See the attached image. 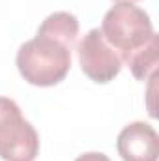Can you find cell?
I'll return each mask as SVG.
<instances>
[{
	"instance_id": "4",
	"label": "cell",
	"mask_w": 159,
	"mask_h": 161,
	"mask_svg": "<svg viewBox=\"0 0 159 161\" xmlns=\"http://www.w3.org/2000/svg\"><path fill=\"white\" fill-rule=\"evenodd\" d=\"M77 53L82 73L94 82H111L122 71V60L118 53L105 41L99 28H92L80 40Z\"/></svg>"
},
{
	"instance_id": "2",
	"label": "cell",
	"mask_w": 159,
	"mask_h": 161,
	"mask_svg": "<svg viewBox=\"0 0 159 161\" xmlns=\"http://www.w3.org/2000/svg\"><path fill=\"white\" fill-rule=\"evenodd\" d=\"M105 41L118 53L122 64H127L148 41L156 36L150 15L133 2H118L101 23Z\"/></svg>"
},
{
	"instance_id": "7",
	"label": "cell",
	"mask_w": 159,
	"mask_h": 161,
	"mask_svg": "<svg viewBox=\"0 0 159 161\" xmlns=\"http://www.w3.org/2000/svg\"><path fill=\"white\" fill-rule=\"evenodd\" d=\"M157 62H159V38L157 34L148 41L129 62V69L133 73V77L139 80H146L148 77H152L157 69Z\"/></svg>"
},
{
	"instance_id": "9",
	"label": "cell",
	"mask_w": 159,
	"mask_h": 161,
	"mask_svg": "<svg viewBox=\"0 0 159 161\" xmlns=\"http://www.w3.org/2000/svg\"><path fill=\"white\" fill-rule=\"evenodd\" d=\"M116 2H137V0H116Z\"/></svg>"
},
{
	"instance_id": "5",
	"label": "cell",
	"mask_w": 159,
	"mask_h": 161,
	"mask_svg": "<svg viewBox=\"0 0 159 161\" xmlns=\"http://www.w3.org/2000/svg\"><path fill=\"white\" fill-rule=\"evenodd\" d=\"M118 154L123 161H157L159 135L146 122H131L116 141Z\"/></svg>"
},
{
	"instance_id": "6",
	"label": "cell",
	"mask_w": 159,
	"mask_h": 161,
	"mask_svg": "<svg viewBox=\"0 0 159 161\" xmlns=\"http://www.w3.org/2000/svg\"><path fill=\"white\" fill-rule=\"evenodd\" d=\"M38 34L51 36L73 51L77 45V36H79V21L69 11H54L49 17H45V21L38 28Z\"/></svg>"
},
{
	"instance_id": "3",
	"label": "cell",
	"mask_w": 159,
	"mask_h": 161,
	"mask_svg": "<svg viewBox=\"0 0 159 161\" xmlns=\"http://www.w3.org/2000/svg\"><path fill=\"white\" fill-rule=\"evenodd\" d=\"M38 154V131L25 120L13 99L0 96V158L4 161H34Z\"/></svg>"
},
{
	"instance_id": "8",
	"label": "cell",
	"mask_w": 159,
	"mask_h": 161,
	"mask_svg": "<svg viewBox=\"0 0 159 161\" xmlns=\"http://www.w3.org/2000/svg\"><path fill=\"white\" fill-rule=\"evenodd\" d=\"M75 161H111V159H109V156H105L101 152H88V154L79 156Z\"/></svg>"
},
{
	"instance_id": "1",
	"label": "cell",
	"mask_w": 159,
	"mask_h": 161,
	"mask_svg": "<svg viewBox=\"0 0 159 161\" xmlns=\"http://www.w3.org/2000/svg\"><path fill=\"white\" fill-rule=\"evenodd\" d=\"M21 77L34 86H54L71 69V49L51 36L36 34L25 41L15 58Z\"/></svg>"
}]
</instances>
